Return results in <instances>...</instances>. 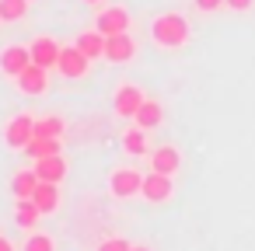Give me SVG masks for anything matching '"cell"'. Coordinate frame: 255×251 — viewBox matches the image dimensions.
Returning <instances> with one entry per match:
<instances>
[{
	"instance_id": "cell-24",
	"label": "cell",
	"mask_w": 255,
	"mask_h": 251,
	"mask_svg": "<svg viewBox=\"0 0 255 251\" xmlns=\"http://www.w3.org/2000/svg\"><path fill=\"white\" fill-rule=\"evenodd\" d=\"M133 244L126 241V237H105L102 244H98V251H129Z\"/></svg>"
},
{
	"instance_id": "cell-12",
	"label": "cell",
	"mask_w": 255,
	"mask_h": 251,
	"mask_svg": "<svg viewBox=\"0 0 255 251\" xmlns=\"http://www.w3.org/2000/svg\"><path fill=\"white\" fill-rule=\"evenodd\" d=\"M178 167H182V154H178V147L161 143V147L150 150V171H161V174H171V178H175Z\"/></svg>"
},
{
	"instance_id": "cell-19",
	"label": "cell",
	"mask_w": 255,
	"mask_h": 251,
	"mask_svg": "<svg viewBox=\"0 0 255 251\" xmlns=\"http://www.w3.org/2000/svg\"><path fill=\"white\" fill-rule=\"evenodd\" d=\"M39 216H42V209L35 206V199H14V223L21 230H35Z\"/></svg>"
},
{
	"instance_id": "cell-7",
	"label": "cell",
	"mask_w": 255,
	"mask_h": 251,
	"mask_svg": "<svg viewBox=\"0 0 255 251\" xmlns=\"http://www.w3.org/2000/svg\"><path fill=\"white\" fill-rule=\"evenodd\" d=\"M56 74H60V77H67V81H81V77H88V74H91V60H88L77 46H63L60 63H56Z\"/></svg>"
},
{
	"instance_id": "cell-27",
	"label": "cell",
	"mask_w": 255,
	"mask_h": 251,
	"mask_svg": "<svg viewBox=\"0 0 255 251\" xmlns=\"http://www.w3.org/2000/svg\"><path fill=\"white\" fill-rule=\"evenodd\" d=\"M0 251H18V248H14V244H11V241H7L4 234H0Z\"/></svg>"
},
{
	"instance_id": "cell-9",
	"label": "cell",
	"mask_w": 255,
	"mask_h": 251,
	"mask_svg": "<svg viewBox=\"0 0 255 251\" xmlns=\"http://www.w3.org/2000/svg\"><path fill=\"white\" fill-rule=\"evenodd\" d=\"M28 49H32V63H39V67H46V70H56L60 53H63V46H60L56 39H49V35H35V39L28 42Z\"/></svg>"
},
{
	"instance_id": "cell-10",
	"label": "cell",
	"mask_w": 255,
	"mask_h": 251,
	"mask_svg": "<svg viewBox=\"0 0 255 251\" xmlns=\"http://www.w3.org/2000/svg\"><path fill=\"white\" fill-rule=\"evenodd\" d=\"M46 87H49V70L39 67V63H28L18 77V91L28 94V98H39V94H46Z\"/></svg>"
},
{
	"instance_id": "cell-21",
	"label": "cell",
	"mask_w": 255,
	"mask_h": 251,
	"mask_svg": "<svg viewBox=\"0 0 255 251\" xmlns=\"http://www.w3.org/2000/svg\"><path fill=\"white\" fill-rule=\"evenodd\" d=\"M28 7H32V0H0V21L14 25L28 14Z\"/></svg>"
},
{
	"instance_id": "cell-14",
	"label": "cell",
	"mask_w": 255,
	"mask_h": 251,
	"mask_svg": "<svg viewBox=\"0 0 255 251\" xmlns=\"http://www.w3.org/2000/svg\"><path fill=\"white\" fill-rule=\"evenodd\" d=\"M74 46L95 63V60H105V35L98 32V28H88V32H81L77 39H74Z\"/></svg>"
},
{
	"instance_id": "cell-2",
	"label": "cell",
	"mask_w": 255,
	"mask_h": 251,
	"mask_svg": "<svg viewBox=\"0 0 255 251\" xmlns=\"http://www.w3.org/2000/svg\"><path fill=\"white\" fill-rule=\"evenodd\" d=\"M35 140V115H28V112H21V115H14V119H7V126H4V143L11 147V150H28V143Z\"/></svg>"
},
{
	"instance_id": "cell-17",
	"label": "cell",
	"mask_w": 255,
	"mask_h": 251,
	"mask_svg": "<svg viewBox=\"0 0 255 251\" xmlns=\"http://www.w3.org/2000/svg\"><path fill=\"white\" fill-rule=\"evenodd\" d=\"M32 199H35V206L42 209V216L56 213V209H60V202H63V199H60V185H56V181H39V188H35V195H32Z\"/></svg>"
},
{
	"instance_id": "cell-20",
	"label": "cell",
	"mask_w": 255,
	"mask_h": 251,
	"mask_svg": "<svg viewBox=\"0 0 255 251\" xmlns=\"http://www.w3.org/2000/svg\"><path fill=\"white\" fill-rule=\"evenodd\" d=\"M63 133H67V122H63V115H46V119H35V136H42V140H63Z\"/></svg>"
},
{
	"instance_id": "cell-8",
	"label": "cell",
	"mask_w": 255,
	"mask_h": 251,
	"mask_svg": "<svg viewBox=\"0 0 255 251\" xmlns=\"http://www.w3.org/2000/svg\"><path fill=\"white\" fill-rule=\"evenodd\" d=\"M28 63H32V49L21 46V42H11V46L0 49V74H4V77H14L18 81Z\"/></svg>"
},
{
	"instance_id": "cell-6",
	"label": "cell",
	"mask_w": 255,
	"mask_h": 251,
	"mask_svg": "<svg viewBox=\"0 0 255 251\" xmlns=\"http://www.w3.org/2000/svg\"><path fill=\"white\" fill-rule=\"evenodd\" d=\"M136 53H140V46H136V39H133L129 32H119V35H105V60H109V63L123 67V63L136 60Z\"/></svg>"
},
{
	"instance_id": "cell-25",
	"label": "cell",
	"mask_w": 255,
	"mask_h": 251,
	"mask_svg": "<svg viewBox=\"0 0 255 251\" xmlns=\"http://www.w3.org/2000/svg\"><path fill=\"white\" fill-rule=\"evenodd\" d=\"M192 4H196V11H203V14H213V11L227 7V0H192Z\"/></svg>"
},
{
	"instance_id": "cell-16",
	"label": "cell",
	"mask_w": 255,
	"mask_h": 251,
	"mask_svg": "<svg viewBox=\"0 0 255 251\" xmlns=\"http://www.w3.org/2000/svg\"><path fill=\"white\" fill-rule=\"evenodd\" d=\"M39 174H35V167H21L14 178H11V195L14 199H32L35 195V188H39Z\"/></svg>"
},
{
	"instance_id": "cell-26",
	"label": "cell",
	"mask_w": 255,
	"mask_h": 251,
	"mask_svg": "<svg viewBox=\"0 0 255 251\" xmlns=\"http://www.w3.org/2000/svg\"><path fill=\"white\" fill-rule=\"evenodd\" d=\"M227 7H231V11H252L255 0H227Z\"/></svg>"
},
{
	"instance_id": "cell-29",
	"label": "cell",
	"mask_w": 255,
	"mask_h": 251,
	"mask_svg": "<svg viewBox=\"0 0 255 251\" xmlns=\"http://www.w3.org/2000/svg\"><path fill=\"white\" fill-rule=\"evenodd\" d=\"M129 251H154V248H150V244H133Z\"/></svg>"
},
{
	"instance_id": "cell-22",
	"label": "cell",
	"mask_w": 255,
	"mask_h": 251,
	"mask_svg": "<svg viewBox=\"0 0 255 251\" xmlns=\"http://www.w3.org/2000/svg\"><path fill=\"white\" fill-rule=\"evenodd\" d=\"M60 147H63V140H42V136H35V140L28 143L25 157H32V161H39V157H53V154H60Z\"/></svg>"
},
{
	"instance_id": "cell-3",
	"label": "cell",
	"mask_w": 255,
	"mask_h": 251,
	"mask_svg": "<svg viewBox=\"0 0 255 251\" xmlns=\"http://www.w3.org/2000/svg\"><path fill=\"white\" fill-rule=\"evenodd\" d=\"M143 178H147V174H140L136 167H116V171L109 174V192H112L116 199H136V195L143 192Z\"/></svg>"
},
{
	"instance_id": "cell-1",
	"label": "cell",
	"mask_w": 255,
	"mask_h": 251,
	"mask_svg": "<svg viewBox=\"0 0 255 251\" xmlns=\"http://www.w3.org/2000/svg\"><path fill=\"white\" fill-rule=\"evenodd\" d=\"M150 39H154L157 49H182V46H189L192 28H189L185 14L164 11V14H157V18L150 21Z\"/></svg>"
},
{
	"instance_id": "cell-5",
	"label": "cell",
	"mask_w": 255,
	"mask_h": 251,
	"mask_svg": "<svg viewBox=\"0 0 255 251\" xmlns=\"http://www.w3.org/2000/svg\"><path fill=\"white\" fill-rule=\"evenodd\" d=\"M95 28L102 35H119V32H129V11L123 4H109V7H98L95 14Z\"/></svg>"
},
{
	"instance_id": "cell-23",
	"label": "cell",
	"mask_w": 255,
	"mask_h": 251,
	"mask_svg": "<svg viewBox=\"0 0 255 251\" xmlns=\"http://www.w3.org/2000/svg\"><path fill=\"white\" fill-rule=\"evenodd\" d=\"M21 251H56V241L49 237V234H39V230H32V237L25 241V248Z\"/></svg>"
},
{
	"instance_id": "cell-18",
	"label": "cell",
	"mask_w": 255,
	"mask_h": 251,
	"mask_svg": "<svg viewBox=\"0 0 255 251\" xmlns=\"http://www.w3.org/2000/svg\"><path fill=\"white\" fill-rule=\"evenodd\" d=\"M133 122H136L140 129H157V126L164 122V105L154 101V98H147V101L140 105V112L133 115Z\"/></svg>"
},
{
	"instance_id": "cell-15",
	"label": "cell",
	"mask_w": 255,
	"mask_h": 251,
	"mask_svg": "<svg viewBox=\"0 0 255 251\" xmlns=\"http://www.w3.org/2000/svg\"><path fill=\"white\" fill-rule=\"evenodd\" d=\"M147 133L150 129H140L136 122L123 133V150L129 154V157H150V140H147Z\"/></svg>"
},
{
	"instance_id": "cell-4",
	"label": "cell",
	"mask_w": 255,
	"mask_h": 251,
	"mask_svg": "<svg viewBox=\"0 0 255 251\" xmlns=\"http://www.w3.org/2000/svg\"><path fill=\"white\" fill-rule=\"evenodd\" d=\"M147 101V94H143V87L140 84H133V81H123L119 84V91H116V98H112V108H116V115L119 119H129L133 122V115L140 112V105Z\"/></svg>"
},
{
	"instance_id": "cell-11",
	"label": "cell",
	"mask_w": 255,
	"mask_h": 251,
	"mask_svg": "<svg viewBox=\"0 0 255 251\" xmlns=\"http://www.w3.org/2000/svg\"><path fill=\"white\" fill-rule=\"evenodd\" d=\"M171 195H175V181H171V174L150 171V174L143 178V192H140V199H147V202H168Z\"/></svg>"
},
{
	"instance_id": "cell-13",
	"label": "cell",
	"mask_w": 255,
	"mask_h": 251,
	"mask_svg": "<svg viewBox=\"0 0 255 251\" xmlns=\"http://www.w3.org/2000/svg\"><path fill=\"white\" fill-rule=\"evenodd\" d=\"M32 167H35V174L42 178V181H63L67 178V161H63V154H53V157H39V161H32Z\"/></svg>"
},
{
	"instance_id": "cell-28",
	"label": "cell",
	"mask_w": 255,
	"mask_h": 251,
	"mask_svg": "<svg viewBox=\"0 0 255 251\" xmlns=\"http://www.w3.org/2000/svg\"><path fill=\"white\" fill-rule=\"evenodd\" d=\"M81 4H88V7H105V0H81Z\"/></svg>"
}]
</instances>
